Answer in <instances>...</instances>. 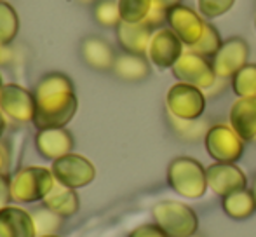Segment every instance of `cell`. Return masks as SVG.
<instances>
[{"instance_id": "30", "label": "cell", "mask_w": 256, "mask_h": 237, "mask_svg": "<svg viewBox=\"0 0 256 237\" xmlns=\"http://www.w3.org/2000/svg\"><path fill=\"white\" fill-rule=\"evenodd\" d=\"M129 237H169V236L157 224H145L142 227L134 228L129 234Z\"/></svg>"}, {"instance_id": "37", "label": "cell", "mask_w": 256, "mask_h": 237, "mask_svg": "<svg viewBox=\"0 0 256 237\" xmlns=\"http://www.w3.org/2000/svg\"><path fill=\"white\" fill-rule=\"evenodd\" d=\"M253 192H254V196H256V180H254V186H253Z\"/></svg>"}, {"instance_id": "25", "label": "cell", "mask_w": 256, "mask_h": 237, "mask_svg": "<svg viewBox=\"0 0 256 237\" xmlns=\"http://www.w3.org/2000/svg\"><path fill=\"white\" fill-rule=\"evenodd\" d=\"M232 89L237 98L256 96V63H248L232 77Z\"/></svg>"}, {"instance_id": "6", "label": "cell", "mask_w": 256, "mask_h": 237, "mask_svg": "<svg viewBox=\"0 0 256 237\" xmlns=\"http://www.w3.org/2000/svg\"><path fill=\"white\" fill-rule=\"evenodd\" d=\"M206 150L216 162H237L242 157L244 140L230 124H214L204 136Z\"/></svg>"}, {"instance_id": "35", "label": "cell", "mask_w": 256, "mask_h": 237, "mask_svg": "<svg viewBox=\"0 0 256 237\" xmlns=\"http://www.w3.org/2000/svg\"><path fill=\"white\" fill-rule=\"evenodd\" d=\"M78 4H82V6H91V4H96L98 0H77Z\"/></svg>"}, {"instance_id": "10", "label": "cell", "mask_w": 256, "mask_h": 237, "mask_svg": "<svg viewBox=\"0 0 256 237\" xmlns=\"http://www.w3.org/2000/svg\"><path fill=\"white\" fill-rule=\"evenodd\" d=\"M0 112L10 120L34 122L35 98L34 92L20 84H4L0 91Z\"/></svg>"}, {"instance_id": "3", "label": "cell", "mask_w": 256, "mask_h": 237, "mask_svg": "<svg viewBox=\"0 0 256 237\" xmlns=\"http://www.w3.org/2000/svg\"><path fill=\"white\" fill-rule=\"evenodd\" d=\"M168 183L186 199H199L208 190L206 168L192 157H176L168 166Z\"/></svg>"}, {"instance_id": "23", "label": "cell", "mask_w": 256, "mask_h": 237, "mask_svg": "<svg viewBox=\"0 0 256 237\" xmlns=\"http://www.w3.org/2000/svg\"><path fill=\"white\" fill-rule=\"evenodd\" d=\"M120 21L126 23H142L154 9L152 0H117Z\"/></svg>"}, {"instance_id": "4", "label": "cell", "mask_w": 256, "mask_h": 237, "mask_svg": "<svg viewBox=\"0 0 256 237\" xmlns=\"http://www.w3.org/2000/svg\"><path fill=\"white\" fill-rule=\"evenodd\" d=\"M154 220L169 237H190L199 230V216L178 200H162L154 206Z\"/></svg>"}, {"instance_id": "13", "label": "cell", "mask_w": 256, "mask_h": 237, "mask_svg": "<svg viewBox=\"0 0 256 237\" xmlns=\"http://www.w3.org/2000/svg\"><path fill=\"white\" fill-rule=\"evenodd\" d=\"M206 178H208V188L222 197L246 188L248 185L244 171L234 162L211 164L209 168H206Z\"/></svg>"}, {"instance_id": "28", "label": "cell", "mask_w": 256, "mask_h": 237, "mask_svg": "<svg viewBox=\"0 0 256 237\" xmlns=\"http://www.w3.org/2000/svg\"><path fill=\"white\" fill-rule=\"evenodd\" d=\"M168 116L172 129L178 132V136H182L183 140H188V142H196L200 136H206V132L209 129L200 118H197V120H185V118H178L171 116V114H168Z\"/></svg>"}, {"instance_id": "2", "label": "cell", "mask_w": 256, "mask_h": 237, "mask_svg": "<svg viewBox=\"0 0 256 237\" xmlns=\"http://www.w3.org/2000/svg\"><path fill=\"white\" fill-rule=\"evenodd\" d=\"M56 185L52 171L42 166H26L18 170L10 178L12 200L20 204L42 202Z\"/></svg>"}, {"instance_id": "38", "label": "cell", "mask_w": 256, "mask_h": 237, "mask_svg": "<svg viewBox=\"0 0 256 237\" xmlns=\"http://www.w3.org/2000/svg\"><path fill=\"white\" fill-rule=\"evenodd\" d=\"M2 86H4L2 84V77H0V91H2Z\"/></svg>"}, {"instance_id": "32", "label": "cell", "mask_w": 256, "mask_h": 237, "mask_svg": "<svg viewBox=\"0 0 256 237\" xmlns=\"http://www.w3.org/2000/svg\"><path fill=\"white\" fill-rule=\"evenodd\" d=\"M152 2H154V9H158V10H164V12H168V10L172 9V7L182 6L183 0H152Z\"/></svg>"}, {"instance_id": "19", "label": "cell", "mask_w": 256, "mask_h": 237, "mask_svg": "<svg viewBox=\"0 0 256 237\" xmlns=\"http://www.w3.org/2000/svg\"><path fill=\"white\" fill-rule=\"evenodd\" d=\"M112 72L124 82H140L150 75V61L146 56L122 52L115 58Z\"/></svg>"}, {"instance_id": "22", "label": "cell", "mask_w": 256, "mask_h": 237, "mask_svg": "<svg viewBox=\"0 0 256 237\" xmlns=\"http://www.w3.org/2000/svg\"><path fill=\"white\" fill-rule=\"evenodd\" d=\"M20 32V18L9 2L0 0V48H6Z\"/></svg>"}, {"instance_id": "36", "label": "cell", "mask_w": 256, "mask_h": 237, "mask_svg": "<svg viewBox=\"0 0 256 237\" xmlns=\"http://www.w3.org/2000/svg\"><path fill=\"white\" fill-rule=\"evenodd\" d=\"M38 237H60L58 234H54V236H38Z\"/></svg>"}, {"instance_id": "14", "label": "cell", "mask_w": 256, "mask_h": 237, "mask_svg": "<svg viewBox=\"0 0 256 237\" xmlns=\"http://www.w3.org/2000/svg\"><path fill=\"white\" fill-rule=\"evenodd\" d=\"M35 146L48 160H58L74 150V136L66 128L38 129L35 134Z\"/></svg>"}, {"instance_id": "1", "label": "cell", "mask_w": 256, "mask_h": 237, "mask_svg": "<svg viewBox=\"0 0 256 237\" xmlns=\"http://www.w3.org/2000/svg\"><path fill=\"white\" fill-rule=\"evenodd\" d=\"M34 124L37 129L66 128L78 108L74 82L61 72L42 75L34 89Z\"/></svg>"}, {"instance_id": "26", "label": "cell", "mask_w": 256, "mask_h": 237, "mask_svg": "<svg viewBox=\"0 0 256 237\" xmlns=\"http://www.w3.org/2000/svg\"><path fill=\"white\" fill-rule=\"evenodd\" d=\"M223 40H222V35L220 32L216 30L212 24H206V30H204V35L200 37V40L197 44H194L192 48H186V51L190 52H196V54L202 56V58H214L216 52L220 51L222 48Z\"/></svg>"}, {"instance_id": "11", "label": "cell", "mask_w": 256, "mask_h": 237, "mask_svg": "<svg viewBox=\"0 0 256 237\" xmlns=\"http://www.w3.org/2000/svg\"><path fill=\"white\" fill-rule=\"evenodd\" d=\"M250 58V46L244 38L230 37L223 40L220 51L212 58V68L218 78L234 77L242 66L248 64Z\"/></svg>"}, {"instance_id": "29", "label": "cell", "mask_w": 256, "mask_h": 237, "mask_svg": "<svg viewBox=\"0 0 256 237\" xmlns=\"http://www.w3.org/2000/svg\"><path fill=\"white\" fill-rule=\"evenodd\" d=\"M236 0H197L200 16L208 20H216V18L226 14L234 7Z\"/></svg>"}, {"instance_id": "21", "label": "cell", "mask_w": 256, "mask_h": 237, "mask_svg": "<svg viewBox=\"0 0 256 237\" xmlns=\"http://www.w3.org/2000/svg\"><path fill=\"white\" fill-rule=\"evenodd\" d=\"M223 211L234 220H246L256 211V196L253 190H237L223 197Z\"/></svg>"}, {"instance_id": "27", "label": "cell", "mask_w": 256, "mask_h": 237, "mask_svg": "<svg viewBox=\"0 0 256 237\" xmlns=\"http://www.w3.org/2000/svg\"><path fill=\"white\" fill-rule=\"evenodd\" d=\"M96 23L104 28H117L120 23V12H118L117 0H98L92 9Z\"/></svg>"}, {"instance_id": "9", "label": "cell", "mask_w": 256, "mask_h": 237, "mask_svg": "<svg viewBox=\"0 0 256 237\" xmlns=\"http://www.w3.org/2000/svg\"><path fill=\"white\" fill-rule=\"evenodd\" d=\"M185 44L178 38V35L171 28H157L152 34L148 49H146V58L152 64L160 70L172 68L174 63L182 58L185 52Z\"/></svg>"}, {"instance_id": "8", "label": "cell", "mask_w": 256, "mask_h": 237, "mask_svg": "<svg viewBox=\"0 0 256 237\" xmlns=\"http://www.w3.org/2000/svg\"><path fill=\"white\" fill-rule=\"evenodd\" d=\"M171 70L172 75L178 78V82L192 84L196 88L202 89V91L211 89L214 82L218 80L212 63H209L208 58H202V56L186 51V49Z\"/></svg>"}, {"instance_id": "20", "label": "cell", "mask_w": 256, "mask_h": 237, "mask_svg": "<svg viewBox=\"0 0 256 237\" xmlns=\"http://www.w3.org/2000/svg\"><path fill=\"white\" fill-rule=\"evenodd\" d=\"M48 210L54 211L56 214H60L61 218H72L78 210H80V199H78L77 190L68 188V186L61 185L56 182V185L52 186V190L48 194L44 200H42Z\"/></svg>"}, {"instance_id": "39", "label": "cell", "mask_w": 256, "mask_h": 237, "mask_svg": "<svg viewBox=\"0 0 256 237\" xmlns=\"http://www.w3.org/2000/svg\"><path fill=\"white\" fill-rule=\"evenodd\" d=\"M254 26H256V12H254Z\"/></svg>"}, {"instance_id": "31", "label": "cell", "mask_w": 256, "mask_h": 237, "mask_svg": "<svg viewBox=\"0 0 256 237\" xmlns=\"http://www.w3.org/2000/svg\"><path fill=\"white\" fill-rule=\"evenodd\" d=\"M12 202V194H10V178L7 174L0 173V211L6 210Z\"/></svg>"}, {"instance_id": "34", "label": "cell", "mask_w": 256, "mask_h": 237, "mask_svg": "<svg viewBox=\"0 0 256 237\" xmlns=\"http://www.w3.org/2000/svg\"><path fill=\"white\" fill-rule=\"evenodd\" d=\"M4 131H6V117H4V114L0 112V136L4 134Z\"/></svg>"}, {"instance_id": "33", "label": "cell", "mask_w": 256, "mask_h": 237, "mask_svg": "<svg viewBox=\"0 0 256 237\" xmlns=\"http://www.w3.org/2000/svg\"><path fill=\"white\" fill-rule=\"evenodd\" d=\"M6 162H7V157H6V152H4V148H2V146H0V173H2L4 166H6Z\"/></svg>"}, {"instance_id": "16", "label": "cell", "mask_w": 256, "mask_h": 237, "mask_svg": "<svg viewBox=\"0 0 256 237\" xmlns=\"http://www.w3.org/2000/svg\"><path fill=\"white\" fill-rule=\"evenodd\" d=\"M115 32H117V40L120 48L124 49V52L146 56V49H148L150 38H152V34L155 30L152 26H148L145 21H142V23L120 21Z\"/></svg>"}, {"instance_id": "15", "label": "cell", "mask_w": 256, "mask_h": 237, "mask_svg": "<svg viewBox=\"0 0 256 237\" xmlns=\"http://www.w3.org/2000/svg\"><path fill=\"white\" fill-rule=\"evenodd\" d=\"M228 124L244 142L256 138V96L237 98L234 102L230 106Z\"/></svg>"}, {"instance_id": "17", "label": "cell", "mask_w": 256, "mask_h": 237, "mask_svg": "<svg viewBox=\"0 0 256 237\" xmlns=\"http://www.w3.org/2000/svg\"><path fill=\"white\" fill-rule=\"evenodd\" d=\"M80 58L89 68L96 72H108L114 68L115 51L104 38L91 35L80 42Z\"/></svg>"}, {"instance_id": "12", "label": "cell", "mask_w": 256, "mask_h": 237, "mask_svg": "<svg viewBox=\"0 0 256 237\" xmlns=\"http://www.w3.org/2000/svg\"><path fill=\"white\" fill-rule=\"evenodd\" d=\"M169 28L178 35L180 40L185 44V48H192L194 44L200 40L206 30V21L199 12L186 6H176L168 10Z\"/></svg>"}, {"instance_id": "18", "label": "cell", "mask_w": 256, "mask_h": 237, "mask_svg": "<svg viewBox=\"0 0 256 237\" xmlns=\"http://www.w3.org/2000/svg\"><path fill=\"white\" fill-rule=\"evenodd\" d=\"M0 237H37L32 213L20 206L0 211Z\"/></svg>"}, {"instance_id": "40", "label": "cell", "mask_w": 256, "mask_h": 237, "mask_svg": "<svg viewBox=\"0 0 256 237\" xmlns=\"http://www.w3.org/2000/svg\"><path fill=\"white\" fill-rule=\"evenodd\" d=\"M190 237H199V236H197V234H196V236H190Z\"/></svg>"}, {"instance_id": "7", "label": "cell", "mask_w": 256, "mask_h": 237, "mask_svg": "<svg viewBox=\"0 0 256 237\" xmlns=\"http://www.w3.org/2000/svg\"><path fill=\"white\" fill-rule=\"evenodd\" d=\"M54 178L58 183L68 186V188H84L89 183L94 182L96 178V168L88 157L80 154H68L61 159L54 160L51 168Z\"/></svg>"}, {"instance_id": "5", "label": "cell", "mask_w": 256, "mask_h": 237, "mask_svg": "<svg viewBox=\"0 0 256 237\" xmlns=\"http://www.w3.org/2000/svg\"><path fill=\"white\" fill-rule=\"evenodd\" d=\"M166 106L171 116L185 120H197L206 110L204 91L186 82H176L168 89Z\"/></svg>"}, {"instance_id": "24", "label": "cell", "mask_w": 256, "mask_h": 237, "mask_svg": "<svg viewBox=\"0 0 256 237\" xmlns=\"http://www.w3.org/2000/svg\"><path fill=\"white\" fill-rule=\"evenodd\" d=\"M32 218H34L35 224V230H37V237L38 236H54L61 230L63 227V220L60 214H56L54 211L48 210L46 206L38 208L32 213Z\"/></svg>"}]
</instances>
